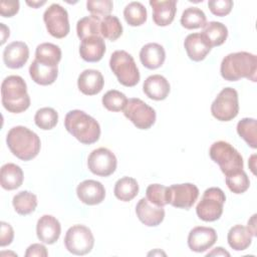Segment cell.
Here are the masks:
<instances>
[{"instance_id": "cell-1", "label": "cell", "mask_w": 257, "mask_h": 257, "mask_svg": "<svg viewBox=\"0 0 257 257\" xmlns=\"http://www.w3.org/2000/svg\"><path fill=\"white\" fill-rule=\"evenodd\" d=\"M222 77L228 81H237L240 78H247L256 81L257 57L255 54L239 51L226 55L220 67Z\"/></svg>"}, {"instance_id": "cell-2", "label": "cell", "mask_w": 257, "mask_h": 257, "mask_svg": "<svg viewBox=\"0 0 257 257\" xmlns=\"http://www.w3.org/2000/svg\"><path fill=\"white\" fill-rule=\"evenodd\" d=\"M6 143L11 153L22 161L34 159L40 151L39 137L28 127L17 125L8 132Z\"/></svg>"}, {"instance_id": "cell-3", "label": "cell", "mask_w": 257, "mask_h": 257, "mask_svg": "<svg viewBox=\"0 0 257 257\" xmlns=\"http://www.w3.org/2000/svg\"><path fill=\"white\" fill-rule=\"evenodd\" d=\"M66 131L84 145L96 143L100 137L99 123L89 114L79 109L66 113L64 119Z\"/></svg>"}, {"instance_id": "cell-4", "label": "cell", "mask_w": 257, "mask_h": 257, "mask_svg": "<svg viewBox=\"0 0 257 257\" xmlns=\"http://www.w3.org/2000/svg\"><path fill=\"white\" fill-rule=\"evenodd\" d=\"M1 96L4 108L13 113L23 112L30 105L26 82L19 75H9L2 81Z\"/></svg>"}, {"instance_id": "cell-5", "label": "cell", "mask_w": 257, "mask_h": 257, "mask_svg": "<svg viewBox=\"0 0 257 257\" xmlns=\"http://www.w3.org/2000/svg\"><path fill=\"white\" fill-rule=\"evenodd\" d=\"M210 158L219 165L222 173L227 176L243 170V158L240 153L225 141L215 142L209 151Z\"/></svg>"}, {"instance_id": "cell-6", "label": "cell", "mask_w": 257, "mask_h": 257, "mask_svg": "<svg viewBox=\"0 0 257 257\" xmlns=\"http://www.w3.org/2000/svg\"><path fill=\"white\" fill-rule=\"evenodd\" d=\"M109 66L120 84L132 87L140 81L139 68L134 57L126 51H114L110 56Z\"/></svg>"}, {"instance_id": "cell-7", "label": "cell", "mask_w": 257, "mask_h": 257, "mask_svg": "<svg viewBox=\"0 0 257 257\" xmlns=\"http://www.w3.org/2000/svg\"><path fill=\"white\" fill-rule=\"evenodd\" d=\"M225 201V193L220 188H209L204 192L201 201L198 203L196 213L205 222L216 221L222 216Z\"/></svg>"}, {"instance_id": "cell-8", "label": "cell", "mask_w": 257, "mask_h": 257, "mask_svg": "<svg viewBox=\"0 0 257 257\" xmlns=\"http://www.w3.org/2000/svg\"><path fill=\"white\" fill-rule=\"evenodd\" d=\"M212 115L220 121H229L239 112L238 92L232 87L223 88L212 102Z\"/></svg>"}, {"instance_id": "cell-9", "label": "cell", "mask_w": 257, "mask_h": 257, "mask_svg": "<svg viewBox=\"0 0 257 257\" xmlns=\"http://www.w3.org/2000/svg\"><path fill=\"white\" fill-rule=\"evenodd\" d=\"M65 248L74 255L89 253L94 245V237L89 228L84 225H73L65 234Z\"/></svg>"}, {"instance_id": "cell-10", "label": "cell", "mask_w": 257, "mask_h": 257, "mask_svg": "<svg viewBox=\"0 0 257 257\" xmlns=\"http://www.w3.org/2000/svg\"><path fill=\"white\" fill-rule=\"evenodd\" d=\"M123 114L138 128L148 130L156 121V111L140 98H130L123 108Z\"/></svg>"}, {"instance_id": "cell-11", "label": "cell", "mask_w": 257, "mask_h": 257, "mask_svg": "<svg viewBox=\"0 0 257 257\" xmlns=\"http://www.w3.org/2000/svg\"><path fill=\"white\" fill-rule=\"evenodd\" d=\"M43 20L49 34L55 38L65 37L70 30L68 13L59 4H51L43 14Z\"/></svg>"}, {"instance_id": "cell-12", "label": "cell", "mask_w": 257, "mask_h": 257, "mask_svg": "<svg viewBox=\"0 0 257 257\" xmlns=\"http://www.w3.org/2000/svg\"><path fill=\"white\" fill-rule=\"evenodd\" d=\"M117 161L114 154L106 148L93 150L87 159L89 171L99 177H107L114 173Z\"/></svg>"}, {"instance_id": "cell-13", "label": "cell", "mask_w": 257, "mask_h": 257, "mask_svg": "<svg viewBox=\"0 0 257 257\" xmlns=\"http://www.w3.org/2000/svg\"><path fill=\"white\" fill-rule=\"evenodd\" d=\"M170 204L175 208L190 209L199 197V189L191 183L176 184L169 187Z\"/></svg>"}, {"instance_id": "cell-14", "label": "cell", "mask_w": 257, "mask_h": 257, "mask_svg": "<svg viewBox=\"0 0 257 257\" xmlns=\"http://www.w3.org/2000/svg\"><path fill=\"white\" fill-rule=\"evenodd\" d=\"M217 238L215 229L198 226L190 231L188 236V246L194 252H205L216 243Z\"/></svg>"}, {"instance_id": "cell-15", "label": "cell", "mask_w": 257, "mask_h": 257, "mask_svg": "<svg viewBox=\"0 0 257 257\" xmlns=\"http://www.w3.org/2000/svg\"><path fill=\"white\" fill-rule=\"evenodd\" d=\"M136 214L139 220L149 227L160 225L165 218L163 207L152 204L147 198H142L136 206Z\"/></svg>"}, {"instance_id": "cell-16", "label": "cell", "mask_w": 257, "mask_h": 257, "mask_svg": "<svg viewBox=\"0 0 257 257\" xmlns=\"http://www.w3.org/2000/svg\"><path fill=\"white\" fill-rule=\"evenodd\" d=\"M76 194L83 204L97 205L104 200L105 189L98 181L85 180L77 186Z\"/></svg>"}, {"instance_id": "cell-17", "label": "cell", "mask_w": 257, "mask_h": 257, "mask_svg": "<svg viewBox=\"0 0 257 257\" xmlns=\"http://www.w3.org/2000/svg\"><path fill=\"white\" fill-rule=\"evenodd\" d=\"M29 48L25 42L13 41L3 51V61L8 68H21L28 60Z\"/></svg>"}, {"instance_id": "cell-18", "label": "cell", "mask_w": 257, "mask_h": 257, "mask_svg": "<svg viewBox=\"0 0 257 257\" xmlns=\"http://www.w3.org/2000/svg\"><path fill=\"white\" fill-rule=\"evenodd\" d=\"M61 233L59 221L51 215H43L39 218L36 225V234L38 239L45 244L55 243Z\"/></svg>"}, {"instance_id": "cell-19", "label": "cell", "mask_w": 257, "mask_h": 257, "mask_svg": "<svg viewBox=\"0 0 257 257\" xmlns=\"http://www.w3.org/2000/svg\"><path fill=\"white\" fill-rule=\"evenodd\" d=\"M150 5L153 9V20L158 26H168L173 22L177 10V1L151 0Z\"/></svg>"}, {"instance_id": "cell-20", "label": "cell", "mask_w": 257, "mask_h": 257, "mask_svg": "<svg viewBox=\"0 0 257 257\" xmlns=\"http://www.w3.org/2000/svg\"><path fill=\"white\" fill-rule=\"evenodd\" d=\"M105 52V43L101 36H90L81 40L79 54L87 62L99 61Z\"/></svg>"}, {"instance_id": "cell-21", "label": "cell", "mask_w": 257, "mask_h": 257, "mask_svg": "<svg viewBox=\"0 0 257 257\" xmlns=\"http://www.w3.org/2000/svg\"><path fill=\"white\" fill-rule=\"evenodd\" d=\"M104 84L102 74L95 69L83 70L77 79L79 90L86 95H94L101 91Z\"/></svg>"}, {"instance_id": "cell-22", "label": "cell", "mask_w": 257, "mask_h": 257, "mask_svg": "<svg viewBox=\"0 0 257 257\" xmlns=\"http://www.w3.org/2000/svg\"><path fill=\"white\" fill-rule=\"evenodd\" d=\"M144 92L148 97L154 100H163L170 93V83L166 77L161 74H154L147 77L143 84Z\"/></svg>"}, {"instance_id": "cell-23", "label": "cell", "mask_w": 257, "mask_h": 257, "mask_svg": "<svg viewBox=\"0 0 257 257\" xmlns=\"http://www.w3.org/2000/svg\"><path fill=\"white\" fill-rule=\"evenodd\" d=\"M140 59L142 64L149 69H157L161 67L166 59L164 47L159 43H148L144 45L140 51Z\"/></svg>"}, {"instance_id": "cell-24", "label": "cell", "mask_w": 257, "mask_h": 257, "mask_svg": "<svg viewBox=\"0 0 257 257\" xmlns=\"http://www.w3.org/2000/svg\"><path fill=\"white\" fill-rule=\"evenodd\" d=\"M184 47L190 59L193 61H201L205 59L211 51V47L206 42L201 33H191L184 41Z\"/></svg>"}, {"instance_id": "cell-25", "label": "cell", "mask_w": 257, "mask_h": 257, "mask_svg": "<svg viewBox=\"0 0 257 257\" xmlns=\"http://www.w3.org/2000/svg\"><path fill=\"white\" fill-rule=\"evenodd\" d=\"M29 74L34 82L40 85H49L56 80L58 67L45 65L34 59L29 66Z\"/></svg>"}, {"instance_id": "cell-26", "label": "cell", "mask_w": 257, "mask_h": 257, "mask_svg": "<svg viewBox=\"0 0 257 257\" xmlns=\"http://www.w3.org/2000/svg\"><path fill=\"white\" fill-rule=\"evenodd\" d=\"M23 171L19 166L8 163L1 167L0 182L3 189L8 191L18 189L23 183Z\"/></svg>"}, {"instance_id": "cell-27", "label": "cell", "mask_w": 257, "mask_h": 257, "mask_svg": "<svg viewBox=\"0 0 257 257\" xmlns=\"http://www.w3.org/2000/svg\"><path fill=\"white\" fill-rule=\"evenodd\" d=\"M252 233L243 225L233 226L227 236L229 246L236 251H243L247 249L252 242Z\"/></svg>"}, {"instance_id": "cell-28", "label": "cell", "mask_w": 257, "mask_h": 257, "mask_svg": "<svg viewBox=\"0 0 257 257\" xmlns=\"http://www.w3.org/2000/svg\"><path fill=\"white\" fill-rule=\"evenodd\" d=\"M201 34L212 48L214 46L222 45L225 42L228 36V29L221 22L211 21L206 24Z\"/></svg>"}, {"instance_id": "cell-29", "label": "cell", "mask_w": 257, "mask_h": 257, "mask_svg": "<svg viewBox=\"0 0 257 257\" xmlns=\"http://www.w3.org/2000/svg\"><path fill=\"white\" fill-rule=\"evenodd\" d=\"M35 59L45 65L57 66L61 59V49L53 43H41L36 47Z\"/></svg>"}, {"instance_id": "cell-30", "label": "cell", "mask_w": 257, "mask_h": 257, "mask_svg": "<svg viewBox=\"0 0 257 257\" xmlns=\"http://www.w3.org/2000/svg\"><path fill=\"white\" fill-rule=\"evenodd\" d=\"M114 196L123 202L133 200L139 193L138 182L131 177H122L116 181L113 190Z\"/></svg>"}, {"instance_id": "cell-31", "label": "cell", "mask_w": 257, "mask_h": 257, "mask_svg": "<svg viewBox=\"0 0 257 257\" xmlns=\"http://www.w3.org/2000/svg\"><path fill=\"white\" fill-rule=\"evenodd\" d=\"M12 204L19 215H29L37 207V197L29 191H21L13 197Z\"/></svg>"}, {"instance_id": "cell-32", "label": "cell", "mask_w": 257, "mask_h": 257, "mask_svg": "<svg viewBox=\"0 0 257 257\" xmlns=\"http://www.w3.org/2000/svg\"><path fill=\"white\" fill-rule=\"evenodd\" d=\"M100 18L90 15L82 17L77 21L76 32L80 40L90 36H100Z\"/></svg>"}, {"instance_id": "cell-33", "label": "cell", "mask_w": 257, "mask_h": 257, "mask_svg": "<svg viewBox=\"0 0 257 257\" xmlns=\"http://www.w3.org/2000/svg\"><path fill=\"white\" fill-rule=\"evenodd\" d=\"M181 24L186 29L204 28L207 24V18L205 13L200 8L189 7L182 13Z\"/></svg>"}, {"instance_id": "cell-34", "label": "cell", "mask_w": 257, "mask_h": 257, "mask_svg": "<svg viewBox=\"0 0 257 257\" xmlns=\"http://www.w3.org/2000/svg\"><path fill=\"white\" fill-rule=\"evenodd\" d=\"M237 133L249 147L257 148V122L255 118L244 117L237 123Z\"/></svg>"}, {"instance_id": "cell-35", "label": "cell", "mask_w": 257, "mask_h": 257, "mask_svg": "<svg viewBox=\"0 0 257 257\" xmlns=\"http://www.w3.org/2000/svg\"><path fill=\"white\" fill-rule=\"evenodd\" d=\"M123 16L126 23L131 26H141L147 21V9L141 2H131L128 3L124 10Z\"/></svg>"}, {"instance_id": "cell-36", "label": "cell", "mask_w": 257, "mask_h": 257, "mask_svg": "<svg viewBox=\"0 0 257 257\" xmlns=\"http://www.w3.org/2000/svg\"><path fill=\"white\" fill-rule=\"evenodd\" d=\"M100 34L102 37L114 41L122 34V25L119 19L113 15L103 17L100 23Z\"/></svg>"}, {"instance_id": "cell-37", "label": "cell", "mask_w": 257, "mask_h": 257, "mask_svg": "<svg viewBox=\"0 0 257 257\" xmlns=\"http://www.w3.org/2000/svg\"><path fill=\"white\" fill-rule=\"evenodd\" d=\"M147 199L154 205L159 207H164L170 204V189L169 187L160 185V184H152L146 190Z\"/></svg>"}, {"instance_id": "cell-38", "label": "cell", "mask_w": 257, "mask_h": 257, "mask_svg": "<svg viewBox=\"0 0 257 257\" xmlns=\"http://www.w3.org/2000/svg\"><path fill=\"white\" fill-rule=\"evenodd\" d=\"M35 124L41 130L48 131L53 128L58 121V113L52 107H42L34 115Z\"/></svg>"}, {"instance_id": "cell-39", "label": "cell", "mask_w": 257, "mask_h": 257, "mask_svg": "<svg viewBox=\"0 0 257 257\" xmlns=\"http://www.w3.org/2000/svg\"><path fill=\"white\" fill-rule=\"evenodd\" d=\"M226 185L229 190L235 194L246 192L250 186V181L244 170L232 173L226 176Z\"/></svg>"}, {"instance_id": "cell-40", "label": "cell", "mask_w": 257, "mask_h": 257, "mask_svg": "<svg viewBox=\"0 0 257 257\" xmlns=\"http://www.w3.org/2000/svg\"><path fill=\"white\" fill-rule=\"evenodd\" d=\"M126 103H127L126 96L122 92L116 89L108 90L102 96V104L109 111L123 110Z\"/></svg>"}, {"instance_id": "cell-41", "label": "cell", "mask_w": 257, "mask_h": 257, "mask_svg": "<svg viewBox=\"0 0 257 257\" xmlns=\"http://www.w3.org/2000/svg\"><path fill=\"white\" fill-rule=\"evenodd\" d=\"M113 3L110 0H88L86 2V9L91 15L98 18L105 17L112 11Z\"/></svg>"}, {"instance_id": "cell-42", "label": "cell", "mask_w": 257, "mask_h": 257, "mask_svg": "<svg viewBox=\"0 0 257 257\" xmlns=\"http://www.w3.org/2000/svg\"><path fill=\"white\" fill-rule=\"evenodd\" d=\"M210 11L216 16H226L233 8V1L231 0H210L208 2Z\"/></svg>"}, {"instance_id": "cell-43", "label": "cell", "mask_w": 257, "mask_h": 257, "mask_svg": "<svg viewBox=\"0 0 257 257\" xmlns=\"http://www.w3.org/2000/svg\"><path fill=\"white\" fill-rule=\"evenodd\" d=\"M19 11V1L2 0L0 2V14L3 17H12Z\"/></svg>"}, {"instance_id": "cell-44", "label": "cell", "mask_w": 257, "mask_h": 257, "mask_svg": "<svg viewBox=\"0 0 257 257\" xmlns=\"http://www.w3.org/2000/svg\"><path fill=\"white\" fill-rule=\"evenodd\" d=\"M0 226H1L0 246L4 247V246H7V245L11 244V242L13 241L14 231H13V228L10 226V224H8L6 222L2 221L0 223Z\"/></svg>"}, {"instance_id": "cell-45", "label": "cell", "mask_w": 257, "mask_h": 257, "mask_svg": "<svg viewBox=\"0 0 257 257\" xmlns=\"http://www.w3.org/2000/svg\"><path fill=\"white\" fill-rule=\"evenodd\" d=\"M48 255L46 247L42 244H38V243H34L32 245H30L26 252H25V256L26 257H32V256H40V257H46Z\"/></svg>"}, {"instance_id": "cell-46", "label": "cell", "mask_w": 257, "mask_h": 257, "mask_svg": "<svg viewBox=\"0 0 257 257\" xmlns=\"http://www.w3.org/2000/svg\"><path fill=\"white\" fill-rule=\"evenodd\" d=\"M206 256L207 257H209V256H230V253L227 252L222 247H217V248L213 249L211 252H209Z\"/></svg>"}, {"instance_id": "cell-47", "label": "cell", "mask_w": 257, "mask_h": 257, "mask_svg": "<svg viewBox=\"0 0 257 257\" xmlns=\"http://www.w3.org/2000/svg\"><path fill=\"white\" fill-rule=\"evenodd\" d=\"M255 219H256V215L254 214L252 217H251V219L248 221V226H247V228L249 229V231L252 233V235H253V237L254 236H256V222H255Z\"/></svg>"}, {"instance_id": "cell-48", "label": "cell", "mask_w": 257, "mask_h": 257, "mask_svg": "<svg viewBox=\"0 0 257 257\" xmlns=\"http://www.w3.org/2000/svg\"><path fill=\"white\" fill-rule=\"evenodd\" d=\"M1 25V34H2V38H1V44H4V42L6 41V38L9 37V28L6 27L3 23H0Z\"/></svg>"}, {"instance_id": "cell-49", "label": "cell", "mask_w": 257, "mask_h": 257, "mask_svg": "<svg viewBox=\"0 0 257 257\" xmlns=\"http://www.w3.org/2000/svg\"><path fill=\"white\" fill-rule=\"evenodd\" d=\"M26 3H27V5H29V6H31L33 8H38V7L42 6V5H44L46 3V1H32V2L26 1Z\"/></svg>"}, {"instance_id": "cell-50", "label": "cell", "mask_w": 257, "mask_h": 257, "mask_svg": "<svg viewBox=\"0 0 257 257\" xmlns=\"http://www.w3.org/2000/svg\"><path fill=\"white\" fill-rule=\"evenodd\" d=\"M255 158H256V156H255V155H253V156L251 157L250 161H249L250 169H251V171H252V173H253L254 175H255V166H254V163H255Z\"/></svg>"}]
</instances>
